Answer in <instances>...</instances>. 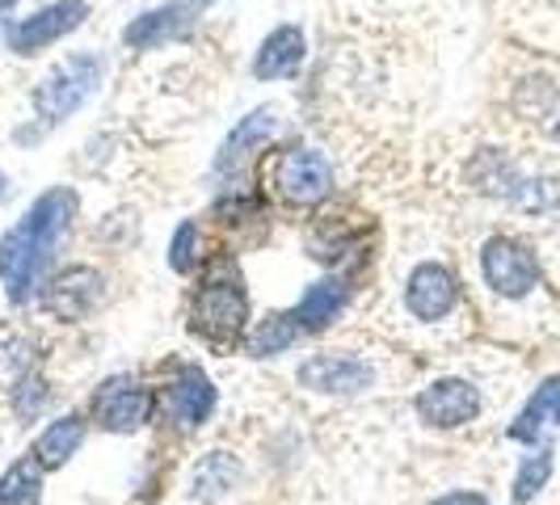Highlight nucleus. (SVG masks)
Segmentation results:
<instances>
[{
	"instance_id": "1",
	"label": "nucleus",
	"mask_w": 560,
	"mask_h": 505,
	"mask_svg": "<svg viewBox=\"0 0 560 505\" xmlns=\"http://www.w3.org/2000/svg\"><path fill=\"white\" fill-rule=\"evenodd\" d=\"M72 211H77V195L59 186V190H47L18 224L4 232V240H0V279H4L13 300H26V291H34L38 270L51 261L59 236L72 224Z\"/></svg>"
},
{
	"instance_id": "2",
	"label": "nucleus",
	"mask_w": 560,
	"mask_h": 505,
	"mask_svg": "<svg viewBox=\"0 0 560 505\" xmlns=\"http://www.w3.org/2000/svg\"><path fill=\"white\" fill-rule=\"evenodd\" d=\"M245 320H249V300H245L241 282L228 266H215L202 282V291L195 295V312H190L195 333L215 341V345H228L241 337Z\"/></svg>"
},
{
	"instance_id": "3",
	"label": "nucleus",
	"mask_w": 560,
	"mask_h": 505,
	"mask_svg": "<svg viewBox=\"0 0 560 505\" xmlns=\"http://www.w3.org/2000/svg\"><path fill=\"white\" fill-rule=\"evenodd\" d=\"M102 81V59L97 56H72L63 59L47 81L34 89V110L43 122H59L68 114H77L93 97V89Z\"/></svg>"
},
{
	"instance_id": "4",
	"label": "nucleus",
	"mask_w": 560,
	"mask_h": 505,
	"mask_svg": "<svg viewBox=\"0 0 560 505\" xmlns=\"http://www.w3.org/2000/svg\"><path fill=\"white\" fill-rule=\"evenodd\" d=\"M270 186L295 207H316L334 195V165L312 148H287L270 165Z\"/></svg>"
},
{
	"instance_id": "5",
	"label": "nucleus",
	"mask_w": 560,
	"mask_h": 505,
	"mask_svg": "<svg viewBox=\"0 0 560 505\" xmlns=\"http://www.w3.org/2000/svg\"><path fill=\"white\" fill-rule=\"evenodd\" d=\"M480 270H485V282H489L498 295H505V300H523L535 282H539V261H535V252L527 249V245H518V240H510V236H498V240L485 245Z\"/></svg>"
},
{
	"instance_id": "6",
	"label": "nucleus",
	"mask_w": 560,
	"mask_h": 505,
	"mask_svg": "<svg viewBox=\"0 0 560 505\" xmlns=\"http://www.w3.org/2000/svg\"><path fill=\"white\" fill-rule=\"evenodd\" d=\"M300 388L308 392H325V396H354L371 388V366L354 354H312L308 363H300Z\"/></svg>"
},
{
	"instance_id": "7",
	"label": "nucleus",
	"mask_w": 560,
	"mask_h": 505,
	"mask_svg": "<svg viewBox=\"0 0 560 505\" xmlns=\"http://www.w3.org/2000/svg\"><path fill=\"white\" fill-rule=\"evenodd\" d=\"M152 413V392L140 388L136 379L118 375V379H106L97 396H93V418L102 430H114V434H127V430H140Z\"/></svg>"
},
{
	"instance_id": "8",
	"label": "nucleus",
	"mask_w": 560,
	"mask_h": 505,
	"mask_svg": "<svg viewBox=\"0 0 560 505\" xmlns=\"http://www.w3.org/2000/svg\"><path fill=\"white\" fill-rule=\"evenodd\" d=\"M84 13H89L84 0H59V4H47V9H38L34 17H26V22H18V26L9 30V47H13L18 56H34V51H43V47L59 43L63 34H72V30L84 22Z\"/></svg>"
},
{
	"instance_id": "9",
	"label": "nucleus",
	"mask_w": 560,
	"mask_h": 505,
	"mask_svg": "<svg viewBox=\"0 0 560 505\" xmlns=\"http://www.w3.org/2000/svg\"><path fill=\"white\" fill-rule=\"evenodd\" d=\"M102 300V274L89 266H68L43 286V308L56 320H84Z\"/></svg>"
},
{
	"instance_id": "10",
	"label": "nucleus",
	"mask_w": 560,
	"mask_h": 505,
	"mask_svg": "<svg viewBox=\"0 0 560 505\" xmlns=\"http://www.w3.org/2000/svg\"><path fill=\"white\" fill-rule=\"evenodd\" d=\"M455 304H459V282L439 261L418 266L409 274V282H405V308H409V316H418V320H443Z\"/></svg>"
},
{
	"instance_id": "11",
	"label": "nucleus",
	"mask_w": 560,
	"mask_h": 505,
	"mask_svg": "<svg viewBox=\"0 0 560 505\" xmlns=\"http://www.w3.org/2000/svg\"><path fill=\"white\" fill-rule=\"evenodd\" d=\"M418 413L421 421H430L439 430H455V425H468L480 413V392L464 379H439V384L421 388Z\"/></svg>"
},
{
	"instance_id": "12",
	"label": "nucleus",
	"mask_w": 560,
	"mask_h": 505,
	"mask_svg": "<svg viewBox=\"0 0 560 505\" xmlns=\"http://www.w3.org/2000/svg\"><path fill=\"white\" fill-rule=\"evenodd\" d=\"M190 13H195L190 4H165V9H152V13H143V17H136L131 26L122 30V43H127V47H136V51H152V47L177 43V38H186L190 26H195V17H190Z\"/></svg>"
},
{
	"instance_id": "13",
	"label": "nucleus",
	"mask_w": 560,
	"mask_h": 505,
	"mask_svg": "<svg viewBox=\"0 0 560 505\" xmlns=\"http://www.w3.org/2000/svg\"><path fill=\"white\" fill-rule=\"evenodd\" d=\"M300 63H304V30L279 26L253 59V77L257 81H287L300 72Z\"/></svg>"
},
{
	"instance_id": "14",
	"label": "nucleus",
	"mask_w": 560,
	"mask_h": 505,
	"mask_svg": "<svg viewBox=\"0 0 560 505\" xmlns=\"http://www.w3.org/2000/svg\"><path fill=\"white\" fill-rule=\"evenodd\" d=\"M211 404H215V392H211V384L198 371H190L186 379H177L165 392L168 418L182 421V425H202L207 413H211Z\"/></svg>"
},
{
	"instance_id": "15",
	"label": "nucleus",
	"mask_w": 560,
	"mask_h": 505,
	"mask_svg": "<svg viewBox=\"0 0 560 505\" xmlns=\"http://www.w3.org/2000/svg\"><path fill=\"white\" fill-rule=\"evenodd\" d=\"M84 443V421L81 418H59L56 425L43 430V438L34 443V463L38 468H59L72 459V450Z\"/></svg>"
},
{
	"instance_id": "16",
	"label": "nucleus",
	"mask_w": 560,
	"mask_h": 505,
	"mask_svg": "<svg viewBox=\"0 0 560 505\" xmlns=\"http://www.w3.org/2000/svg\"><path fill=\"white\" fill-rule=\"evenodd\" d=\"M300 333H304V325H300V316L291 312H270L266 320H257L249 333V350L253 354H282V350H291L295 341H300Z\"/></svg>"
},
{
	"instance_id": "17",
	"label": "nucleus",
	"mask_w": 560,
	"mask_h": 505,
	"mask_svg": "<svg viewBox=\"0 0 560 505\" xmlns=\"http://www.w3.org/2000/svg\"><path fill=\"white\" fill-rule=\"evenodd\" d=\"M241 477V468H236V459L224 455V450H211L202 463L195 468V497L202 502H215V497H224L228 489L236 484Z\"/></svg>"
},
{
	"instance_id": "18",
	"label": "nucleus",
	"mask_w": 560,
	"mask_h": 505,
	"mask_svg": "<svg viewBox=\"0 0 560 505\" xmlns=\"http://www.w3.org/2000/svg\"><path fill=\"white\" fill-rule=\"evenodd\" d=\"M275 114L270 110H257L249 118H241V127L228 136L224 143V156H220V165H232V161H241V156H249V148H266V140L275 136Z\"/></svg>"
},
{
	"instance_id": "19",
	"label": "nucleus",
	"mask_w": 560,
	"mask_h": 505,
	"mask_svg": "<svg viewBox=\"0 0 560 505\" xmlns=\"http://www.w3.org/2000/svg\"><path fill=\"white\" fill-rule=\"evenodd\" d=\"M560 409V379H548L539 392H535V400L523 409V418L510 425V438H518V443H532L535 434H539V425H544V418H557Z\"/></svg>"
},
{
	"instance_id": "20",
	"label": "nucleus",
	"mask_w": 560,
	"mask_h": 505,
	"mask_svg": "<svg viewBox=\"0 0 560 505\" xmlns=\"http://www.w3.org/2000/svg\"><path fill=\"white\" fill-rule=\"evenodd\" d=\"M341 300H346V286H341V282H316L308 295H304V304L295 308V316H300L304 329H320V325L334 320V312L341 308Z\"/></svg>"
},
{
	"instance_id": "21",
	"label": "nucleus",
	"mask_w": 560,
	"mask_h": 505,
	"mask_svg": "<svg viewBox=\"0 0 560 505\" xmlns=\"http://www.w3.org/2000/svg\"><path fill=\"white\" fill-rule=\"evenodd\" d=\"M0 505H38V468L30 459L0 477Z\"/></svg>"
},
{
	"instance_id": "22",
	"label": "nucleus",
	"mask_w": 560,
	"mask_h": 505,
	"mask_svg": "<svg viewBox=\"0 0 560 505\" xmlns=\"http://www.w3.org/2000/svg\"><path fill=\"white\" fill-rule=\"evenodd\" d=\"M548 477H552V455H548V450H539V455H532V459L518 468V480H514V502H532L535 493L548 484Z\"/></svg>"
},
{
	"instance_id": "23",
	"label": "nucleus",
	"mask_w": 560,
	"mask_h": 505,
	"mask_svg": "<svg viewBox=\"0 0 560 505\" xmlns=\"http://www.w3.org/2000/svg\"><path fill=\"white\" fill-rule=\"evenodd\" d=\"M514 202L523 207V211H548V207H557V190H552V181H518V190H514Z\"/></svg>"
},
{
	"instance_id": "24",
	"label": "nucleus",
	"mask_w": 560,
	"mask_h": 505,
	"mask_svg": "<svg viewBox=\"0 0 560 505\" xmlns=\"http://www.w3.org/2000/svg\"><path fill=\"white\" fill-rule=\"evenodd\" d=\"M195 240H198V224H182L177 227V236H173V257H168V261H173V270H182V274H186V270H190V266H195Z\"/></svg>"
},
{
	"instance_id": "25",
	"label": "nucleus",
	"mask_w": 560,
	"mask_h": 505,
	"mask_svg": "<svg viewBox=\"0 0 560 505\" xmlns=\"http://www.w3.org/2000/svg\"><path fill=\"white\" fill-rule=\"evenodd\" d=\"M434 505H489L480 493H447V497H439Z\"/></svg>"
},
{
	"instance_id": "26",
	"label": "nucleus",
	"mask_w": 560,
	"mask_h": 505,
	"mask_svg": "<svg viewBox=\"0 0 560 505\" xmlns=\"http://www.w3.org/2000/svg\"><path fill=\"white\" fill-rule=\"evenodd\" d=\"M0 4H13V0H0Z\"/></svg>"
}]
</instances>
